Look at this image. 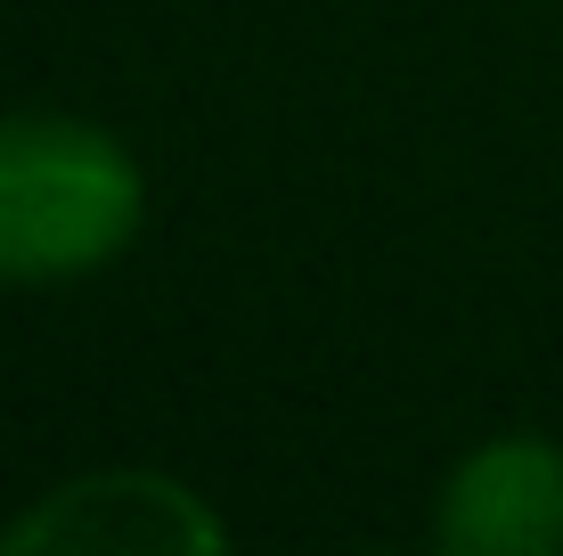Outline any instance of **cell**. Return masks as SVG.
Here are the masks:
<instances>
[{
  "label": "cell",
  "mask_w": 563,
  "mask_h": 556,
  "mask_svg": "<svg viewBox=\"0 0 563 556\" xmlns=\"http://www.w3.org/2000/svg\"><path fill=\"white\" fill-rule=\"evenodd\" d=\"M433 541L457 556H555L563 548V450L539 434L482 443L441 491Z\"/></svg>",
  "instance_id": "cell-3"
},
{
  "label": "cell",
  "mask_w": 563,
  "mask_h": 556,
  "mask_svg": "<svg viewBox=\"0 0 563 556\" xmlns=\"http://www.w3.org/2000/svg\"><path fill=\"white\" fill-rule=\"evenodd\" d=\"M147 181L99 123H0V279H82L140 238Z\"/></svg>",
  "instance_id": "cell-1"
},
{
  "label": "cell",
  "mask_w": 563,
  "mask_h": 556,
  "mask_svg": "<svg viewBox=\"0 0 563 556\" xmlns=\"http://www.w3.org/2000/svg\"><path fill=\"white\" fill-rule=\"evenodd\" d=\"M221 515H212L188 483L172 475H82V483H57L49 500H33L0 532V548H66V556H197L221 548Z\"/></svg>",
  "instance_id": "cell-2"
}]
</instances>
